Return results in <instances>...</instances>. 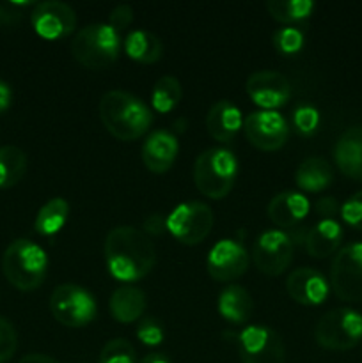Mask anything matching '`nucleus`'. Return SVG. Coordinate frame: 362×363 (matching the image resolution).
I'll list each match as a JSON object with an SVG mask.
<instances>
[{
    "instance_id": "c9c22d12",
    "label": "nucleus",
    "mask_w": 362,
    "mask_h": 363,
    "mask_svg": "<svg viewBox=\"0 0 362 363\" xmlns=\"http://www.w3.org/2000/svg\"><path fill=\"white\" fill-rule=\"evenodd\" d=\"M131 20H133V11L128 4H119L117 7H114L112 13L109 14V25L116 32H123L130 27Z\"/></svg>"
},
{
    "instance_id": "f3484780",
    "label": "nucleus",
    "mask_w": 362,
    "mask_h": 363,
    "mask_svg": "<svg viewBox=\"0 0 362 363\" xmlns=\"http://www.w3.org/2000/svg\"><path fill=\"white\" fill-rule=\"evenodd\" d=\"M177 151V138L167 130H156L146 138L142 145V160L151 172L163 174L172 167Z\"/></svg>"
},
{
    "instance_id": "9d476101",
    "label": "nucleus",
    "mask_w": 362,
    "mask_h": 363,
    "mask_svg": "<svg viewBox=\"0 0 362 363\" xmlns=\"http://www.w3.org/2000/svg\"><path fill=\"white\" fill-rule=\"evenodd\" d=\"M236 339L243 363H286L283 339L268 326H247Z\"/></svg>"
},
{
    "instance_id": "aec40b11",
    "label": "nucleus",
    "mask_w": 362,
    "mask_h": 363,
    "mask_svg": "<svg viewBox=\"0 0 362 363\" xmlns=\"http://www.w3.org/2000/svg\"><path fill=\"white\" fill-rule=\"evenodd\" d=\"M241 124V112L234 103L222 99L216 101L212 108L208 110L206 116V128L208 133L219 142H231L240 131Z\"/></svg>"
},
{
    "instance_id": "58836bf2",
    "label": "nucleus",
    "mask_w": 362,
    "mask_h": 363,
    "mask_svg": "<svg viewBox=\"0 0 362 363\" xmlns=\"http://www.w3.org/2000/svg\"><path fill=\"white\" fill-rule=\"evenodd\" d=\"M11 103H13V91H11L7 82L0 80V113L6 112L11 106Z\"/></svg>"
},
{
    "instance_id": "6e6552de",
    "label": "nucleus",
    "mask_w": 362,
    "mask_h": 363,
    "mask_svg": "<svg viewBox=\"0 0 362 363\" xmlns=\"http://www.w3.org/2000/svg\"><path fill=\"white\" fill-rule=\"evenodd\" d=\"M330 284L339 300L362 301V243L346 245L337 252Z\"/></svg>"
},
{
    "instance_id": "7ed1b4c3",
    "label": "nucleus",
    "mask_w": 362,
    "mask_h": 363,
    "mask_svg": "<svg viewBox=\"0 0 362 363\" xmlns=\"http://www.w3.org/2000/svg\"><path fill=\"white\" fill-rule=\"evenodd\" d=\"M48 257L39 245L31 240H16L2 255L6 279L20 291L38 289L46 277Z\"/></svg>"
},
{
    "instance_id": "a211bd4d",
    "label": "nucleus",
    "mask_w": 362,
    "mask_h": 363,
    "mask_svg": "<svg viewBox=\"0 0 362 363\" xmlns=\"http://www.w3.org/2000/svg\"><path fill=\"white\" fill-rule=\"evenodd\" d=\"M334 158L344 176L362 181V126H351L341 133L334 145Z\"/></svg>"
},
{
    "instance_id": "393cba45",
    "label": "nucleus",
    "mask_w": 362,
    "mask_h": 363,
    "mask_svg": "<svg viewBox=\"0 0 362 363\" xmlns=\"http://www.w3.org/2000/svg\"><path fill=\"white\" fill-rule=\"evenodd\" d=\"M124 52L130 59L142 64H151L162 57L163 45L155 34L148 30H131L124 38Z\"/></svg>"
},
{
    "instance_id": "2f4dec72",
    "label": "nucleus",
    "mask_w": 362,
    "mask_h": 363,
    "mask_svg": "<svg viewBox=\"0 0 362 363\" xmlns=\"http://www.w3.org/2000/svg\"><path fill=\"white\" fill-rule=\"evenodd\" d=\"M293 124L298 133L312 135L319 124V112L311 105H300L293 112Z\"/></svg>"
},
{
    "instance_id": "473e14b6",
    "label": "nucleus",
    "mask_w": 362,
    "mask_h": 363,
    "mask_svg": "<svg viewBox=\"0 0 362 363\" xmlns=\"http://www.w3.org/2000/svg\"><path fill=\"white\" fill-rule=\"evenodd\" d=\"M18 347V335L14 326L0 315V363L9 362Z\"/></svg>"
},
{
    "instance_id": "ddd939ff",
    "label": "nucleus",
    "mask_w": 362,
    "mask_h": 363,
    "mask_svg": "<svg viewBox=\"0 0 362 363\" xmlns=\"http://www.w3.org/2000/svg\"><path fill=\"white\" fill-rule=\"evenodd\" d=\"M35 34L45 39H60L70 35L77 27V14L73 7L59 0L39 2L31 14Z\"/></svg>"
},
{
    "instance_id": "79ce46f5",
    "label": "nucleus",
    "mask_w": 362,
    "mask_h": 363,
    "mask_svg": "<svg viewBox=\"0 0 362 363\" xmlns=\"http://www.w3.org/2000/svg\"><path fill=\"white\" fill-rule=\"evenodd\" d=\"M6 16H7V13L2 9V7H0V23H2V21H6Z\"/></svg>"
},
{
    "instance_id": "5701e85b",
    "label": "nucleus",
    "mask_w": 362,
    "mask_h": 363,
    "mask_svg": "<svg viewBox=\"0 0 362 363\" xmlns=\"http://www.w3.org/2000/svg\"><path fill=\"white\" fill-rule=\"evenodd\" d=\"M252 298L243 287L240 286H227L219 296V314L229 323H241L247 321L252 314Z\"/></svg>"
},
{
    "instance_id": "4468645a",
    "label": "nucleus",
    "mask_w": 362,
    "mask_h": 363,
    "mask_svg": "<svg viewBox=\"0 0 362 363\" xmlns=\"http://www.w3.org/2000/svg\"><path fill=\"white\" fill-rule=\"evenodd\" d=\"M251 262V255L243 245L234 240H220L208 254V273L219 282H231L243 275Z\"/></svg>"
},
{
    "instance_id": "412c9836",
    "label": "nucleus",
    "mask_w": 362,
    "mask_h": 363,
    "mask_svg": "<svg viewBox=\"0 0 362 363\" xmlns=\"http://www.w3.org/2000/svg\"><path fill=\"white\" fill-rule=\"evenodd\" d=\"M343 241V227L332 218H323L305 236V248L309 255L323 259L332 255Z\"/></svg>"
},
{
    "instance_id": "1a4fd4ad",
    "label": "nucleus",
    "mask_w": 362,
    "mask_h": 363,
    "mask_svg": "<svg viewBox=\"0 0 362 363\" xmlns=\"http://www.w3.org/2000/svg\"><path fill=\"white\" fill-rule=\"evenodd\" d=\"M213 213L202 202H185L167 216V230L185 245H197L212 233Z\"/></svg>"
},
{
    "instance_id": "b1692460",
    "label": "nucleus",
    "mask_w": 362,
    "mask_h": 363,
    "mask_svg": "<svg viewBox=\"0 0 362 363\" xmlns=\"http://www.w3.org/2000/svg\"><path fill=\"white\" fill-rule=\"evenodd\" d=\"M297 184L305 191H322L330 186L334 179V170L330 163L323 158H305L298 165L295 174Z\"/></svg>"
},
{
    "instance_id": "c756f323",
    "label": "nucleus",
    "mask_w": 362,
    "mask_h": 363,
    "mask_svg": "<svg viewBox=\"0 0 362 363\" xmlns=\"http://www.w3.org/2000/svg\"><path fill=\"white\" fill-rule=\"evenodd\" d=\"M99 363H137V354L128 340L114 339L103 346Z\"/></svg>"
},
{
    "instance_id": "cd10ccee",
    "label": "nucleus",
    "mask_w": 362,
    "mask_h": 363,
    "mask_svg": "<svg viewBox=\"0 0 362 363\" xmlns=\"http://www.w3.org/2000/svg\"><path fill=\"white\" fill-rule=\"evenodd\" d=\"M181 98H183V89L180 80L174 77H162L151 91L153 108L160 113L170 112L181 101Z\"/></svg>"
},
{
    "instance_id": "ea45409f",
    "label": "nucleus",
    "mask_w": 362,
    "mask_h": 363,
    "mask_svg": "<svg viewBox=\"0 0 362 363\" xmlns=\"http://www.w3.org/2000/svg\"><path fill=\"white\" fill-rule=\"evenodd\" d=\"M20 363H59L55 358L48 357V354H41V353H32V354H25L21 358Z\"/></svg>"
},
{
    "instance_id": "9b49d317",
    "label": "nucleus",
    "mask_w": 362,
    "mask_h": 363,
    "mask_svg": "<svg viewBox=\"0 0 362 363\" xmlns=\"http://www.w3.org/2000/svg\"><path fill=\"white\" fill-rule=\"evenodd\" d=\"M293 238L283 230H266L256 240L252 259L256 268L266 275H280L293 259Z\"/></svg>"
},
{
    "instance_id": "f03ea898",
    "label": "nucleus",
    "mask_w": 362,
    "mask_h": 363,
    "mask_svg": "<svg viewBox=\"0 0 362 363\" xmlns=\"http://www.w3.org/2000/svg\"><path fill=\"white\" fill-rule=\"evenodd\" d=\"M99 117L106 130L124 142L137 140L153 124V112L137 96L109 91L99 99Z\"/></svg>"
},
{
    "instance_id": "bb28decb",
    "label": "nucleus",
    "mask_w": 362,
    "mask_h": 363,
    "mask_svg": "<svg viewBox=\"0 0 362 363\" xmlns=\"http://www.w3.org/2000/svg\"><path fill=\"white\" fill-rule=\"evenodd\" d=\"M27 170V155L16 145L0 147V188H11L21 181Z\"/></svg>"
},
{
    "instance_id": "c85d7f7f",
    "label": "nucleus",
    "mask_w": 362,
    "mask_h": 363,
    "mask_svg": "<svg viewBox=\"0 0 362 363\" xmlns=\"http://www.w3.org/2000/svg\"><path fill=\"white\" fill-rule=\"evenodd\" d=\"M266 9L275 20L291 23L311 16L314 4L311 0H268Z\"/></svg>"
},
{
    "instance_id": "6ab92c4d",
    "label": "nucleus",
    "mask_w": 362,
    "mask_h": 363,
    "mask_svg": "<svg viewBox=\"0 0 362 363\" xmlns=\"http://www.w3.org/2000/svg\"><path fill=\"white\" fill-rule=\"evenodd\" d=\"M309 201L298 191H283L277 194L268 204V216L277 227L293 229L309 213Z\"/></svg>"
},
{
    "instance_id": "7c9ffc66",
    "label": "nucleus",
    "mask_w": 362,
    "mask_h": 363,
    "mask_svg": "<svg viewBox=\"0 0 362 363\" xmlns=\"http://www.w3.org/2000/svg\"><path fill=\"white\" fill-rule=\"evenodd\" d=\"M273 45H275L277 52L284 53V55H293V53L300 52L304 46V34L295 27L280 28L273 34Z\"/></svg>"
},
{
    "instance_id": "423d86ee",
    "label": "nucleus",
    "mask_w": 362,
    "mask_h": 363,
    "mask_svg": "<svg viewBox=\"0 0 362 363\" xmlns=\"http://www.w3.org/2000/svg\"><path fill=\"white\" fill-rule=\"evenodd\" d=\"M314 337L325 350H351L362 340V315L351 308H334L319 319Z\"/></svg>"
},
{
    "instance_id": "2eb2a0df",
    "label": "nucleus",
    "mask_w": 362,
    "mask_h": 363,
    "mask_svg": "<svg viewBox=\"0 0 362 363\" xmlns=\"http://www.w3.org/2000/svg\"><path fill=\"white\" fill-rule=\"evenodd\" d=\"M247 94L256 105L265 110L286 105L291 98V84L283 73L277 71H258L247 78Z\"/></svg>"
},
{
    "instance_id": "f8f14e48",
    "label": "nucleus",
    "mask_w": 362,
    "mask_h": 363,
    "mask_svg": "<svg viewBox=\"0 0 362 363\" xmlns=\"http://www.w3.org/2000/svg\"><path fill=\"white\" fill-rule=\"evenodd\" d=\"M243 130L248 142L263 151H277L290 137L286 119L275 110H258L245 117Z\"/></svg>"
},
{
    "instance_id": "4be33fe9",
    "label": "nucleus",
    "mask_w": 362,
    "mask_h": 363,
    "mask_svg": "<svg viewBox=\"0 0 362 363\" xmlns=\"http://www.w3.org/2000/svg\"><path fill=\"white\" fill-rule=\"evenodd\" d=\"M146 311V294L138 287L121 286L110 296V312L119 323L137 321Z\"/></svg>"
},
{
    "instance_id": "0eeeda50",
    "label": "nucleus",
    "mask_w": 362,
    "mask_h": 363,
    "mask_svg": "<svg viewBox=\"0 0 362 363\" xmlns=\"http://www.w3.org/2000/svg\"><path fill=\"white\" fill-rule=\"evenodd\" d=\"M50 311L60 325L80 328L96 318V301L84 287L77 284H62L52 293Z\"/></svg>"
},
{
    "instance_id": "4c0bfd02",
    "label": "nucleus",
    "mask_w": 362,
    "mask_h": 363,
    "mask_svg": "<svg viewBox=\"0 0 362 363\" xmlns=\"http://www.w3.org/2000/svg\"><path fill=\"white\" fill-rule=\"evenodd\" d=\"M337 209H339V206H337L336 199L334 197H323L319 199L318 204H316V211L322 216H325V218H330V216L336 215Z\"/></svg>"
},
{
    "instance_id": "a878e982",
    "label": "nucleus",
    "mask_w": 362,
    "mask_h": 363,
    "mask_svg": "<svg viewBox=\"0 0 362 363\" xmlns=\"http://www.w3.org/2000/svg\"><path fill=\"white\" fill-rule=\"evenodd\" d=\"M70 216V204L64 199H50L38 211L34 220V229L43 236H53L59 233Z\"/></svg>"
},
{
    "instance_id": "e433bc0d",
    "label": "nucleus",
    "mask_w": 362,
    "mask_h": 363,
    "mask_svg": "<svg viewBox=\"0 0 362 363\" xmlns=\"http://www.w3.org/2000/svg\"><path fill=\"white\" fill-rule=\"evenodd\" d=\"M165 229H167V220L163 218V216L160 215V213H153V215H149L148 218H146L144 230L148 234H153V236H158V234H162Z\"/></svg>"
},
{
    "instance_id": "72a5a7b5",
    "label": "nucleus",
    "mask_w": 362,
    "mask_h": 363,
    "mask_svg": "<svg viewBox=\"0 0 362 363\" xmlns=\"http://www.w3.org/2000/svg\"><path fill=\"white\" fill-rule=\"evenodd\" d=\"M137 337L146 346H158V344H162L165 332L156 319H144L137 326Z\"/></svg>"
},
{
    "instance_id": "a19ab883",
    "label": "nucleus",
    "mask_w": 362,
    "mask_h": 363,
    "mask_svg": "<svg viewBox=\"0 0 362 363\" xmlns=\"http://www.w3.org/2000/svg\"><path fill=\"white\" fill-rule=\"evenodd\" d=\"M138 363H172V362L162 353H151V354H146V357Z\"/></svg>"
},
{
    "instance_id": "20e7f679",
    "label": "nucleus",
    "mask_w": 362,
    "mask_h": 363,
    "mask_svg": "<svg viewBox=\"0 0 362 363\" xmlns=\"http://www.w3.org/2000/svg\"><path fill=\"white\" fill-rule=\"evenodd\" d=\"M238 176V160L229 149L212 147L197 156L194 181L197 190L209 199L226 197Z\"/></svg>"
},
{
    "instance_id": "39448f33",
    "label": "nucleus",
    "mask_w": 362,
    "mask_h": 363,
    "mask_svg": "<svg viewBox=\"0 0 362 363\" xmlns=\"http://www.w3.org/2000/svg\"><path fill=\"white\" fill-rule=\"evenodd\" d=\"M121 52V35L109 23H91L78 30L71 41V53L82 66L102 69L116 62Z\"/></svg>"
},
{
    "instance_id": "dca6fc26",
    "label": "nucleus",
    "mask_w": 362,
    "mask_h": 363,
    "mask_svg": "<svg viewBox=\"0 0 362 363\" xmlns=\"http://www.w3.org/2000/svg\"><path fill=\"white\" fill-rule=\"evenodd\" d=\"M286 289L295 301L302 305H319L327 300L329 284L314 268H298L287 277Z\"/></svg>"
},
{
    "instance_id": "f257e3e1",
    "label": "nucleus",
    "mask_w": 362,
    "mask_h": 363,
    "mask_svg": "<svg viewBox=\"0 0 362 363\" xmlns=\"http://www.w3.org/2000/svg\"><path fill=\"white\" fill-rule=\"evenodd\" d=\"M105 261L114 279L135 282L148 275L155 266V245L135 227H116L106 234Z\"/></svg>"
},
{
    "instance_id": "f704fd0d",
    "label": "nucleus",
    "mask_w": 362,
    "mask_h": 363,
    "mask_svg": "<svg viewBox=\"0 0 362 363\" xmlns=\"http://www.w3.org/2000/svg\"><path fill=\"white\" fill-rule=\"evenodd\" d=\"M341 216L348 225L362 227V190L351 195L341 208Z\"/></svg>"
}]
</instances>
